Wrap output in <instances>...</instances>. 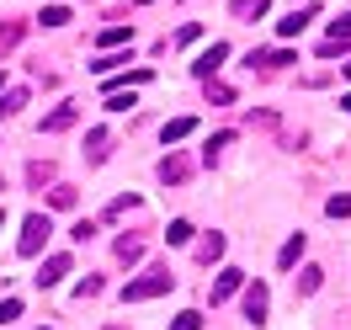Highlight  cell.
Listing matches in <instances>:
<instances>
[{
  "label": "cell",
  "instance_id": "obj_1",
  "mask_svg": "<svg viewBox=\"0 0 351 330\" xmlns=\"http://www.w3.org/2000/svg\"><path fill=\"white\" fill-rule=\"evenodd\" d=\"M176 277L171 272H160V266H149L144 277H133L128 287H123V304H144V298H160V293H171Z\"/></svg>",
  "mask_w": 351,
  "mask_h": 330
},
{
  "label": "cell",
  "instance_id": "obj_2",
  "mask_svg": "<svg viewBox=\"0 0 351 330\" xmlns=\"http://www.w3.org/2000/svg\"><path fill=\"white\" fill-rule=\"evenodd\" d=\"M48 235H53L48 213H27V219H22V240H16V250H22V256H38V250L48 245Z\"/></svg>",
  "mask_w": 351,
  "mask_h": 330
},
{
  "label": "cell",
  "instance_id": "obj_3",
  "mask_svg": "<svg viewBox=\"0 0 351 330\" xmlns=\"http://www.w3.org/2000/svg\"><path fill=\"white\" fill-rule=\"evenodd\" d=\"M223 59H229V43H213V48H202L197 59H192V75H197V80H213V69H219Z\"/></svg>",
  "mask_w": 351,
  "mask_h": 330
},
{
  "label": "cell",
  "instance_id": "obj_4",
  "mask_svg": "<svg viewBox=\"0 0 351 330\" xmlns=\"http://www.w3.org/2000/svg\"><path fill=\"white\" fill-rule=\"evenodd\" d=\"M240 287H245V272H240V266H223V272H219V283H213V293H208V298H213V304H223V298H234Z\"/></svg>",
  "mask_w": 351,
  "mask_h": 330
},
{
  "label": "cell",
  "instance_id": "obj_5",
  "mask_svg": "<svg viewBox=\"0 0 351 330\" xmlns=\"http://www.w3.org/2000/svg\"><path fill=\"white\" fill-rule=\"evenodd\" d=\"M346 48H351V11L341 16V22H330V38H325L319 54H346Z\"/></svg>",
  "mask_w": 351,
  "mask_h": 330
},
{
  "label": "cell",
  "instance_id": "obj_6",
  "mask_svg": "<svg viewBox=\"0 0 351 330\" xmlns=\"http://www.w3.org/2000/svg\"><path fill=\"white\" fill-rule=\"evenodd\" d=\"M245 320H250V325H261V320H266V283L245 287Z\"/></svg>",
  "mask_w": 351,
  "mask_h": 330
},
{
  "label": "cell",
  "instance_id": "obj_7",
  "mask_svg": "<svg viewBox=\"0 0 351 330\" xmlns=\"http://www.w3.org/2000/svg\"><path fill=\"white\" fill-rule=\"evenodd\" d=\"M75 117H80V107L75 102H64V107H53L43 117V133H64V128H75Z\"/></svg>",
  "mask_w": 351,
  "mask_h": 330
},
{
  "label": "cell",
  "instance_id": "obj_8",
  "mask_svg": "<svg viewBox=\"0 0 351 330\" xmlns=\"http://www.w3.org/2000/svg\"><path fill=\"white\" fill-rule=\"evenodd\" d=\"M186 176H192V160H181V154H165V160H160V181H171V187H181Z\"/></svg>",
  "mask_w": 351,
  "mask_h": 330
},
{
  "label": "cell",
  "instance_id": "obj_9",
  "mask_svg": "<svg viewBox=\"0 0 351 330\" xmlns=\"http://www.w3.org/2000/svg\"><path fill=\"white\" fill-rule=\"evenodd\" d=\"M314 16H319V11H314V5H298V11H293V16H282V22H277V32H282V38H298V32H304V27L314 22Z\"/></svg>",
  "mask_w": 351,
  "mask_h": 330
},
{
  "label": "cell",
  "instance_id": "obj_10",
  "mask_svg": "<svg viewBox=\"0 0 351 330\" xmlns=\"http://www.w3.org/2000/svg\"><path fill=\"white\" fill-rule=\"evenodd\" d=\"M304 245H308V235H287V245L277 250V266H282V272H293V266L304 261Z\"/></svg>",
  "mask_w": 351,
  "mask_h": 330
},
{
  "label": "cell",
  "instance_id": "obj_11",
  "mask_svg": "<svg viewBox=\"0 0 351 330\" xmlns=\"http://www.w3.org/2000/svg\"><path fill=\"white\" fill-rule=\"evenodd\" d=\"M69 277V256H48L43 272H38V287H53V283H64Z\"/></svg>",
  "mask_w": 351,
  "mask_h": 330
},
{
  "label": "cell",
  "instance_id": "obj_12",
  "mask_svg": "<svg viewBox=\"0 0 351 330\" xmlns=\"http://www.w3.org/2000/svg\"><path fill=\"white\" fill-rule=\"evenodd\" d=\"M192 128H197L192 117H171V123L160 128V139H165V144H181V139H186V133H192Z\"/></svg>",
  "mask_w": 351,
  "mask_h": 330
},
{
  "label": "cell",
  "instance_id": "obj_13",
  "mask_svg": "<svg viewBox=\"0 0 351 330\" xmlns=\"http://www.w3.org/2000/svg\"><path fill=\"white\" fill-rule=\"evenodd\" d=\"M229 144H234V133H229V128H223V133H213V139H208V150H202V160L213 165V160H219V154L229 150Z\"/></svg>",
  "mask_w": 351,
  "mask_h": 330
},
{
  "label": "cell",
  "instance_id": "obj_14",
  "mask_svg": "<svg viewBox=\"0 0 351 330\" xmlns=\"http://www.w3.org/2000/svg\"><path fill=\"white\" fill-rule=\"evenodd\" d=\"M266 5H271V0H234L229 11H234V16H245V22H250V16H266Z\"/></svg>",
  "mask_w": 351,
  "mask_h": 330
},
{
  "label": "cell",
  "instance_id": "obj_15",
  "mask_svg": "<svg viewBox=\"0 0 351 330\" xmlns=\"http://www.w3.org/2000/svg\"><path fill=\"white\" fill-rule=\"evenodd\" d=\"M319 283H325L319 266H304V272H298V293H319Z\"/></svg>",
  "mask_w": 351,
  "mask_h": 330
},
{
  "label": "cell",
  "instance_id": "obj_16",
  "mask_svg": "<svg viewBox=\"0 0 351 330\" xmlns=\"http://www.w3.org/2000/svg\"><path fill=\"white\" fill-rule=\"evenodd\" d=\"M101 48H117V43H133V27H107L101 38H96Z\"/></svg>",
  "mask_w": 351,
  "mask_h": 330
},
{
  "label": "cell",
  "instance_id": "obj_17",
  "mask_svg": "<svg viewBox=\"0 0 351 330\" xmlns=\"http://www.w3.org/2000/svg\"><path fill=\"white\" fill-rule=\"evenodd\" d=\"M38 22H43V27H64L69 22V5H43V11H38Z\"/></svg>",
  "mask_w": 351,
  "mask_h": 330
},
{
  "label": "cell",
  "instance_id": "obj_18",
  "mask_svg": "<svg viewBox=\"0 0 351 330\" xmlns=\"http://www.w3.org/2000/svg\"><path fill=\"white\" fill-rule=\"evenodd\" d=\"M219 256H223V235H208L197 245V261H219Z\"/></svg>",
  "mask_w": 351,
  "mask_h": 330
},
{
  "label": "cell",
  "instance_id": "obj_19",
  "mask_svg": "<svg viewBox=\"0 0 351 330\" xmlns=\"http://www.w3.org/2000/svg\"><path fill=\"white\" fill-rule=\"evenodd\" d=\"M192 240V224L186 219H171V229H165V245H186Z\"/></svg>",
  "mask_w": 351,
  "mask_h": 330
},
{
  "label": "cell",
  "instance_id": "obj_20",
  "mask_svg": "<svg viewBox=\"0 0 351 330\" xmlns=\"http://www.w3.org/2000/svg\"><path fill=\"white\" fill-rule=\"evenodd\" d=\"M86 150H90V160H101V154H107V128H90L86 133Z\"/></svg>",
  "mask_w": 351,
  "mask_h": 330
},
{
  "label": "cell",
  "instance_id": "obj_21",
  "mask_svg": "<svg viewBox=\"0 0 351 330\" xmlns=\"http://www.w3.org/2000/svg\"><path fill=\"white\" fill-rule=\"evenodd\" d=\"M171 330H202V314L197 309H181V314L171 320Z\"/></svg>",
  "mask_w": 351,
  "mask_h": 330
},
{
  "label": "cell",
  "instance_id": "obj_22",
  "mask_svg": "<svg viewBox=\"0 0 351 330\" xmlns=\"http://www.w3.org/2000/svg\"><path fill=\"white\" fill-rule=\"evenodd\" d=\"M325 213H330V219H351V192L330 198V202H325Z\"/></svg>",
  "mask_w": 351,
  "mask_h": 330
},
{
  "label": "cell",
  "instance_id": "obj_23",
  "mask_svg": "<svg viewBox=\"0 0 351 330\" xmlns=\"http://www.w3.org/2000/svg\"><path fill=\"white\" fill-rule=\"evenodd\" d=\"M138 256H144V245L123 235V240H117V261H138Z\"/></svg>",
  "mask_w": 351,
  "mask_h": 330
},
{
  "label": "cell",
  "instance_id": "obj_24",
  "mask_svg": "<svg viewBox=\"0 0 351 330\" xmlns=\"http://www.w3.org/2000/svg\"><path fill=\"white\" fill-rule=\"evenodd\" d=\"M96 293H101V277H80L75 283V298H96Z\"/></svg>",
  "mask_w": 351,
  "mask_h": 330
},
{
  "label": "cell",
  "instance_id": "obj_25",
  "mask_svg": "<svg viewBox=\"0 0 351 330\" xmlns=\"http://www.w3.org/2000/svg\"><path fill=\"white\" fill-rule=\"evenodd\" d=\"M22 107H27V91H11V96L0 102V112H5V117H11V112H22Z\"/></svg>",
  "mask_w": 351,
  "mask_h": 330
},
{
  "label": "cell",
  "instance_id": "obj_26",
  "mask_svg": "<svg viewBox=\"0 0 351 330\" xmlns=\"http://www.w3.org/2000/svg\"><path fill=\"white\" fill-rule=\"evenodd\" d=\"M208 102H219V107H223V102H234V91L219 86V80H208Z\"/></svg>",
  "mask_w": 351,
  "mask_h": 330
},
{
  "label": "cell",
  "instance_id": "obj_27",
  "mask_svg": "<svg viewBox=\"0 0 351 330\" xmlns=\"http://www.w3.org/2000/svg\"><path fill=\"white\" fill-rule=\"evenodd\" d=\"M128 208H138V198H133V192H128V198H117V202H112V208H107V219H123Z\"/></svg>",
  "mask_w": 351,
  "mask_h": 330
},
{
  "label": "cell",
  "instance_id": "obj_28",
  "mask_svg": "<svg viewBox=\"0 0 351 330\" xmlns=\"http://www.w3.org/2000/svg\"><path fill=\"white\" fill-rule=\"evenodd\" d=\"M133 107V91H128V96H123V91H112V96H107V112H128Z\"/></svg>",
  "mask_w": 351,
  "mask_h": 330
},
{
  "label": "cell",
  "instance_id": "obj_29",
  "mask_svg": "<svg viewBox=\"0 0 351 330\" xmlns=\"http://www.w3.org/2000/svg\"><path fill=\"white\" fill-rule=\"evenodd\" d=\"M53 208H75V187H53Z\"/></svg>",
  "mask_w": 351,
  "mask_h": 330
},
{
  "label": "cell",
  "instance_id": "obj_30",
  "mask_svg": "<svg viewBox=\"0 0 351 330\" xmlns=\"http://www.w3.org/2000/svg\"><path fill=\"white\" fill-rule=\"evenodd\" d=\"M197 38H202V27H197V22H186L181 32H176V43H197Z\"/></svg>",
  "mask_w": 351,
  "mask_h": 330
},
{
  "label": "cell",
  "instance_id": "obj_31",
  "mask_svg": "<svg viewBox=\"0 0 351 330\" xmlns=\"http://www.w3.org/2000/svg\"><path fill=\"white\" fill-rule=\"evenodd\" d=\"M69 235H75V240L86 245V240H90V235H96V224H90V219H80V224H75V229H69Z\"/></svg>",
  "mask_w": 351,
  "mask_h": 330
},
{
  "label": "cell",
  "instance_id": "obj_32",
  "mask_svg": "<svg viewBox=\"0 0 351 330\" xmlns=\"http://www.w3.org/2000/svg\"><path fill=\"white\" fill-rule=\"evenodd\" d=\"M16 38H22V27H0V48H11Z\"/></svg>",
  "mask_w": 351,
  "mask_h": 330
},
{
  "label": "cell",
  "instance_id": "obj_33",
  "mask_svg": "<svg viewBox=\"0 0 351 330\" xmlns=\"http://www.w3.org/2000/svg\"><path fill=\"white\" fill-rule=\"evenodd\" d=\"M16 314H22V304H16V298H5V304H0V320H16Z\"/></svg>",
  "mask_w": 351,
  "mask_h": 330
},
{
  "label": "cell",
  "instance_id": "obj_34",
  "mask_svg": "<svg viewBox=\"0 0 351 330\" xmlns=\"http://www.w3.org/2000/svg\"><path fill=\"white\" fill-rule=\"evenodd\" d=\"M341 107H346V112H351V91H346V96H341Z\"/></svg>",
  "mask_w": 351,
  "mask_h": 330
},
{
  "label": "cell",
  "instance_id": "obj_35",
  "mask_svg": "<svg viewBox=\"0 0 351 330\" xmlns=\"http://www.w3.org/2000/svg\"><path fill=\"white\" fill-rule=\"evenodd\" d=\"M341 69H346V80H351V64H341Z\"/></svg>",
  "mask_w": 351,
  "mask_h": 330
},
{
  "label": "cell",
  "instance_id": "obj_36",
  "mask_svg": "<svg viewBox=\"0 0 351 330\" xmlns=\"http://www.w3.org/2000/svg\"><path fill=\"white\" fill-rule=\"evenodd\" d=\"M0 224H5V208H0Z\"/></svg>",
  "mask_w": 351,
  "mask_h": 330
},
{
  "label": "cell",
  "instance_id": "obj_37",
  "mask_svg": "<svg viewBox=\"0 0 351 330\" xmlns=\"http://www.w3.org/2000/svg\"><path fill=\"white\" fill-rule=\"evenodd\" d=\"M0 86H5V75H0Z\"/></svg>",
  "mask_w": 351,
  "mask_h": 330
},
{
  "label": "cell",
  "instance_id": "obj_38",
  "mask_svg": "<svg viewBox=\"0 0 351 330\" xmlns=\"http://www.w3.org/2000/svg\"><path fill=\"white\" fill-rule=\"evenodd\" d=\"M138 5H149V0H138Z\"/></svg>",
  "mask_w": 351,
  "mask_h": 330
},
{
  "label": "cell",
  "instance_id": "obj_39",
  "mask_svg": "<svg viewBox=\"0 0 351 330\" xmlns=\"http://www.w3.org/2000/svg\"><path fill=\"white\" fill-rule=\"evenodd\" d=\"M43 330H48V325H43Z\"/></svg>",
  "mask_w": 351,
  "mask_h": 330
}]
</instances>
